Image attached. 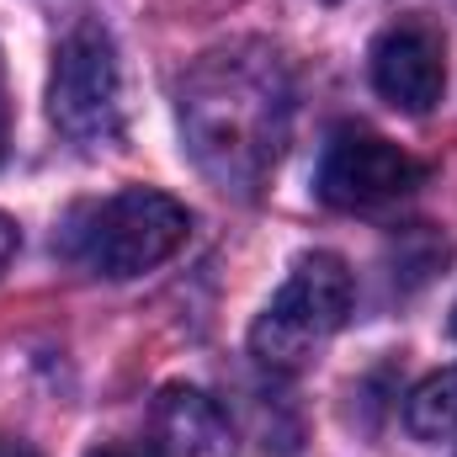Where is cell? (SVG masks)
<instances>
[{
    "label": "cell",
    "mask_w": 457,
    "mask_h": 457,
    "mask_svg": "<svg viewBox=\"0 0 457 457\" xmlns=\"http://www.w3.org/2000/svg\"><path fill=\"white\" fill-rule=\"evenodd\" d=\"M293 128V80L266 43H228L181 80V138L192 165L234 197H255Z\"/></svg>",
    "instance_id": "6da1fadb"
},
{
    "label": "cell",
    "mask_w": 457,
    "mask_h": 457,
    "mask_svg": "<svg viewBox=\"0 0 457 457\" xmlns=\"http://www.w3.org/2000/svg\"><path fill=\"white\" fill-rule=\"evenodd\" d=\"M187 234H192V213L170 192L128 187L102 203H80L59 228V250L96 277L128 282L170 261L187 245Z\"/></svg>",
    "instance_id": "7a4b0ae2"
},
{
    "label": "cell",
    "mask_w": 457,
    "mask_h": 457,
    "mask_svg": "<svg viewBox=\"0 0 457 457\" xmlns=\"http://www.w3.org/2000/svg\"><path fill=\"white\" fill-rule=\"evenodd\" d=\"M0 457H43V453H37L32 442H21V436H5V431H0Z\"/></svg>",
    "instance_id": "8fae6325"
},
{
    "label": "cell",
    "mask_w": 457,
    "mask_h": 457,
    "mask_svg": "<svg viewBox=\"0 0 457 457\" xmlns=\"http://www.w3.org/2000/svg\"><path fill=\"white\" fill-rule=\"evenodd\" d=\"M16 245H21V234H16V224L0 213V277H5V266L16 261Z\"/></svg>",
    "instance_id": "30bf717a"
},
{
    "label": "cell",
    "mask_w": 457,
    "mask_h": 457,
    "mask_svg": "<svg viewBox=\"0 0 457 457\" xmlns=\"http://www.w3.org/2000/svg\"><path fill=\"white\" fill-rule=\"evenodd\" d=\"M420 181H426V165L415 154H404L394 138L372 133V128H336L325 154H320V170H314L320 203L345 208V213L399 203Z\"/></svg>",
    "instance_id": "5b68a950"
},
{
    "label": "cell",
    "mask_w": 457,
    "mask_h": 457,
    "mask_svg": "<svg viewBox=\"0 0 457 457\" xmlns=\"http://www.w3.org/2000/svg\"><path fill=\"white\" fill-rule=\"evenodd\" d=\"M5 133H11V112H5V86H0V154H5Z\"/></svg>",
    "instance_id": "7c38bea8"
},
{
    "label": "cell",
    "mask_w": 457,
    "mask_h": 457,
    "mask_svg": "<svg viewBox=\"0 0 457 457\" xmlns=\"http://www.w3.org/2000/svg\"><path fill=\"white\" fill-rule=\"evenodd\" d=\"M447 330H453V336H457V303H453V320H447Z\"/></svg>",
    "instance_id": "4fadbf2b"
},
{
    "label": "cell",
    "mask_w": 457,
    "mask_h": 457,
    "mask_svg": "<svg viewBox=\"0 0 457 457\" xmlns=\"http://www.w3.org/2000/svg\"><path fill=\"white\" fill-rule=\"evenodd\" d=\"M48 117L70 144H112L122 133V70L112 37L96 21H80L48 75Z\"/></svg>",
    "instance_id": "277c9868"
},
{
    "label": "cell",
    "mask_w": 457,
    "mask_h": 457,
    "mask_svg": "<svg viewBox=\"0 0 457 457\" xmlns=\"http://www.w3.org/2000/svg\"><path fill=\"white\" fill-rule=\"evenodd\" d=\"M351 298H356V282L341 255H330V250L298 255L287 282L277 287V298L261 309V320L250 330V351L277 372L303 367L309 351L325 345L351 320Z\"/></svg>",
    "instance_id": "3957f363"
},
{
    "label": "cell",
    "mask_w": 457,
    "mask_h": 457,
    "mask_svg": "<svg viewBox=\"0 0 457 457\" xmlns=\"http://www.w3.org/2000/svg\"><path fill=\"white\" fill-rule=\"evenodd\" d=\"M367 70H372V86L388 107L426 117L442 102V86H447V43L431 21L399 16L394 27H383L372 37Z\"/></svg>",
    "instance_id": "8992f818"
},
{
    "label": "cell",
    "mask_w": 457,
    "mask_h": 457,
    "mask_svg": "<svg viewBox=\"0 0 457 457\" xmlns=\"http://www.w3.org/2000/svg\"><path fill=\"white\" fill-rule=\"evenodd\" d=\"M86 457H170L160 442H102V447H91Z\"/></svg>",
    "instance_id": "9c48e42d"
},
{
    "label": "cell",
    "mask_w": 457,
    "mask_h": 457,
    "mask_svg": "<svg viewBox=\"0 0 457 457\" xmlns=\"http://www.w3.org/2000/svg\"><path fill=\"white\" fill-rule=\"evenodd\" d=\"M154 431H160V447L170 457H213L224 453L228 442V420L224 410L197 394V388H165L160 404H154Z\"/></svg>",
    "instance_id": "52a82bcc"
},
{
    "label": "cell",
    "mask_w": 457,
    "mask_h": 457,
    "mask_svg": "<svg viewBox=\"0 0 457 457\" xmlns=\"http://www.w3.org/2000/svg\"><path fill=\"white\" fill-rule=\"evenodd\" d=\"M404 426L420 442H453L457 436V367L431 372L410 399H404Z\"/></svg>",
    "instance_id": "ba28073f"
}]
</instances>
